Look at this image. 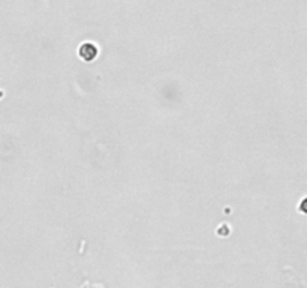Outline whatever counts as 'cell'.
I'll return each mask as SVG.
<instances>
[{
	"label": "cell",
	"instance_id": "cell-1",
	"mask_svg": "<svg viewBox=\"0 0 307 288\" xmlns=\"http://www.w3.org/2000/svg\"><path fill=\"white\" fill-rule=\"evenodd\" d=\"M78 56L84 62H93L98 57V48H96V45H93L90 42H84L78 50Z\"/></svg>",
	"mask_w": 307,
	"mask_h": 288
}]
</instances>
